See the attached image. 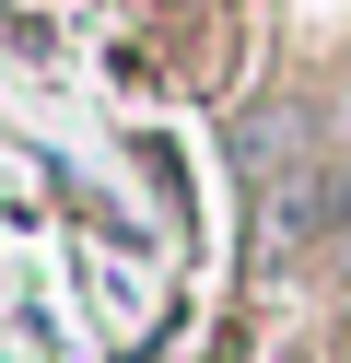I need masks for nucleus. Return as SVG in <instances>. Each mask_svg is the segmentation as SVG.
<instances>
[{"label":"nucleus","instance_id":"1","mask_svg":"<svg viewBox=\"0 0 351 363\" xmlns=\"http://www.w3.org/2000/svg\"><path fill=\"white\" fill-rule=\"evenodd\" d=\"M281 235H351V152L316 176V188H293V199H281Z\"/></svg>","mask_w":351,"mask_h":363}]
</instances>
